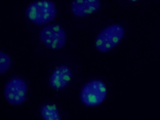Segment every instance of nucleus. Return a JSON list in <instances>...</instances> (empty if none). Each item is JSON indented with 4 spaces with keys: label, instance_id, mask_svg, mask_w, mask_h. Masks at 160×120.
I'll return each instance as SVG.
<instances>
[{
    "label": "nucleus",
    "instance_id": "7",
    "mask_svg": "<svg viewBox=\"0 0 160 120\" xmlns=\"http://www.w3.org/2000/svg\"><path fill=\"white\" fill-rule=\"evenodd\" d=\"M100 6L99 0H73L71 5L73 14L81 18L97 12Z\"/></svg>",
    "mask_w": 160,
    "mask_h": 120
},
{
    "label": "nucleus",
    "instance_id": "6",
    "mask_svg": "<svg viewBox=\"0 0 160 120\" xmlns=\"http://www.w3.org/2000/svg\"><path fill=\"white\" fill-rule=\"evenodd\" d=\"M70 68L65 64H61L54 68L51 72L48 78L50 87L55 91L60 92L69 84L72 78Z\"/></svg>",
    "mask_w": 160,
    "mask_h": 120
},
{
    "label": "nucleus",
    "instance_id": "3",
    "mask_svg": "<svg viewBox=\"0 0 160 120\" xmlns=\"http://www.w3.org/2000/svg\"><path fill=\"white\" fill-rule=\"evenodd\" d=\"M107 90L105 83L99 79L87 82L82 88L80 99L85 105L93 107L101 104L107 97Z\"/></svg>",
    "mask_w": 160,
    "mask_h": 120
},
{
    "label": "nucleus",
    "instance_id": "10",
    "mask_svg": "<svg viewBox=\"0 0 160 120\" xmlns=\"http://www.w3.org/2000/svg\"><path fill=\"white\" fill-rule=\"evenodd\" d=\"M128 0L129 1L131 2H136L137 1H138L139 0Z\"/></svg>",
    "mask_w": 160,
    "mask_h": 120
},
{
    "label": "nucleus",
    "instance_id": "9",
    "mask_svg": "<svg viewBox=\"0 0 160 120\" xmlns=\"http://www.w3.org/2000/svg\"><path fill=\"white\" fill-rule=\"evenodd\" d=\"M0 73L3 74L10 68L12 64V60L10 56L2 51L0 52Z\"/></svg>",
    "mask_w": 160,
    "mask_h": 120
},
{
    "label": "nucleus",
    "instance_id": "2",
    "mask_svg": "<svg viewBox=\"0 0 160 120\" xmlns=\"http://www.w3.org/2000/svg\"><path fill=\"white\" fill-rule=\"evenodd\" d=\"M124 35L123 28L120 25L114 24L103 29L95 40L96 48L102 52L109 51L116 47L122 39Z\"/></svg>",
    "mask_w": 160,
    "mask_h": 120
},
{
    "label": "nucleus",
    "instance_id": "8",
    "mask_svg": "<svg viewBox=\"0 0 160 120\" xmlns=\"http://www.w3.org/2000/svg\"><path fill=\"white\" fill-rule=\"evenodd\" d=\"M42 117L45 120H59L61 115L59 109L55 104L49 103L42 106L40 110Z\"/></svg>",
    "mask_w": 160,
    "mask_h": 120
},
{
    "label": "nucleus",
    "instance_id": "5",
    "mask_svg": "<svg viewBox=\"0 0 160 120\" xmlns=\"http://www.w3.org/2000/svg\"><path fill=\"white\" fill-rule=\"evenodd\" d=\"M28 92V86L23 79L18 77L11 78L6 83L4 93L7 101L10 104L18 105L25 101Z\"/></svg>",
    "mask_w": 160,
    "mask_h": 120
},
{
    "label": "nucleus",
    "instance_id": "4",
    "mask_svg": "<svg viewBox=\"0 0 160 120\" xmlns=\"http://www.w3.org/2000/svg\"><path fill=\"white\" fill-rule=\"evenodd\" d=\"M39 38L48 48L54 50L61 49L66 41V35L62 27L56 23L44 27L41 31Z\"/></svg>",
    "mask_w": 160,
    "mask_h": 120
},
{
    "label": "nucleus",
    "instance_id": "1",
    "mask_svg": "<svg viewBox=\"0 0 160 120\" xmlns=\"http://www.w3.org/2000/svg\"><path fill=\"white\" fill-rule=\"evenodd\" d=\"M28 19L37 25H42L51 22L55 18L57 9L55 4L48 0H38L29 4L26 8Z\"/></svg>",
    "mask_w": 160,
    "mask_h": 120
}]
</instances>
